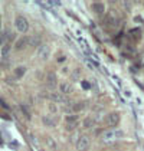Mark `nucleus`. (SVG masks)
<instances>
[{
	"instance_id": "nucleus-1",
	"label": "nucleus",
	"mask_w": 144,
	"mask_h": 151,
	"mask_svg": "<svg viewBox=\"0 0 144 151\" xmlns=\"http://www.w3.org/2000/svg\"><path fill=\"white\" fill-rule=\"evenodd\" d=\"M14 26H16L17 32H20V33H26L27 29H29V23H27V20L24 19L23 16H17L14 19Z\"/></svg>"
},
{
	"instance_id": "nucleus-2",
	"label": "nucleus",
	"mask_w": 144,
	"mask_h": 151,
	"mask_svg": "<svg viewBox=\"0 0 144 151\" xmlns=\"http://www.w3.org/2000/svg\"><path fill=\"white\" fill-rule=\"evenodd\" d=\"M124 135V132L122 131H118V129H111V131H105L104 134H102V141H112V139L115 138H121Z\"/></svg>"
},
{
	"instance_id": "nucleus-3",
	"label": "nucleus",
	"mask_w": 144,
	"mask_h": 151,
	"mask_svg": "<svg viewBox=\"0 0 144 151\" xmlns=\"http://www.w3.org/2000/svg\"><path fill=\"white\" fill-rule=\"evenodd\" d=\"M108 127H117L120 124V114L118 112H109L107 115V119H105Z\"/></svg>"
},
{
	"instance_id": "nucleus-4",
	"label": "nucleus",
	"mask_w": 144,
	"mask_h": 151,
	"mask_svg": "<svg viewBox=\"0 0 144 151\" xmlns=\"http://www.w3.org/2000/svg\"><path fill=\"white\" fill-rule=\"evenodd\" d=\"M89 148V138L86 135H81L76 141V150L78 151H86Z\"/></svg>"
},
{
	"instance_id": "nucleus-5",
	"label": "nucleus",
	"mask_w": 144,
	"mask_h": 151,
	"mask_svg": "<svg viewBox=\"0 0 144 151\" xmlns=\"http://www.w3.org/2000/svg\"><path fill=\"white\" fill-rule=\"evenodd\" d=\"M36 55H37V58H39V59L46 60V59L49 58V55H50V47H49L48 45H40V46L37 47Z\"/></svg>"
},
{
	"instance_id": "nucleus-6",
	"label": "nucleus",
	"mask_w": 144,
	"mask_h": 151,
	"mask_svg": "<svg viewBox=\"0 0 144 151\" xmlns=\"http://www.w3.org/2000/svg\"><path fill=\"white\" fill-rule=\"evenodd\" d=\"M46 85H48L50 89H53L58 85V78H56V73L55 72H49L48 75H46Z\"/></svg>"
},
{
	"instance_id": "nucleus-7",
	"label": "nucleus",
	"mask_w": 144,
	"mask_h": 151,
	"mask_svg": "<svg viewBox=\"0 0 144 151\" xmlns=\"http://www.w3.org/2000/svg\"><path fill=\"white\" fill-rule=\"evenodd\" d=\"M91 9H92L94 13H96V14H102V13L105 12V4H104L102 1H92V3H91Z\"/></svg>"
},
{
	"instance_id": "nucleus-8",
	"label": "nucleus",
	"mask_w": 144,
	"mask_h": 151,
	"mask_svg": "<svg viewBox=\"0 0 144 151\" xmlns=\"http://www.w3.org/2000/svg\"><path fill=\"white\" fill-rule=\"evenodd\" d=\"M26 46H29V37H20L17 42H16V45H14V47L17 49V50H22V49H24Z\"/></svg>"
},
{
	"instance_id": "nucleus-9",
	"label": "nucleus",
	"mask_w": 144,
	"mask_h": 151,
	"mask_svg": "<svg viewBox=\"0 0 144 151\" xmlns=\"http://www.w3.org/2000/svg\"><path fill=\"white\" fill-rule=\"evenodd\" d=\"M59 91L62 95H66V93H71L72 92V85H69L68 82H62L59 85Z\"/></svg>"
},
{
	"instance_id": "nucleus-10",
	"label": "nucleus",
	"mask_w": 144,
	"mask_h": 151,
	"mask_svg": "<svg viewBox=\"0 0 144 151\" xmlns=\"http://www.w3.org/2000/svg\"><path fill=\"white\" fill-rule=\"evenodd\" d=\"M50 99L52 101H55V102H60V104H63V102H66V99H65V96L59 92H52L50 93Z\"/></svg>"
},
{
	"instance_id": "nucleus-11",
	"label": "nucleus",
	"mask_w": 144,
	"mask_h": 151,
	"mask_svg": "<svg viewBox=\"0 0 144 151\" xmlns=\"http://www.w3.org/2000/svg\"><path fill=\"white\" fill-rule=\"evenodd\" d=\"M10 49H12V46H10V43H3L1 45V49H0V56L1 58H6L7 55H9V52H10Z\"/></svg>"
},
{
	"instance_id": "nucleus-12",
	"label": "nucleus",
	"mask_w": 144,
	"mask_h": 151,
	"mask_svg": "<svg viewBox=\"0 0 144 151\" xmlns=\"http://www.w3.org/2000/svg\"><path fill=\"white\" fill-rule=\"evenodd\" d=\"M82 125H84V128H92L95 125V119L92 116H86V118H84V121H82Z\"/></svg>"
},
{
	"instance_id": "nucleus-13",
	"label": "nucleus",
	"mask_w": 144,
	"mask_h": 151,
	"mask_svg": "<svg viewBox=\"0 0 144 151\" xmlns=\"http://www.w3.org/2000/svg\"><path fill=\"white\" fill-rule=\"evenodd\" d=\"M45 142H46L48 148H50V150H56V148H58L56 142L53 141V138H52V137H49V135H46V137H45Z\"/></svg>"
},
{
	"instance_id": "nucleus-14",
	"label": "nucleus",
	"mask_w": 144,
	"mask_h": 151,
	"mask_svg": "<svg viewBox=\"0 0 144 151\" xmlns=\"http://www.w3.org/2000/svg\"><path fill=\"white\" fill-rule=\"evenodd\" d=\"M84 108H85V102H82V101L72 104V111H73V112H79V111H82Z\"/></svg>"
},
{
	"instance_id": "nucleus-15",
	"label": "nucleus",
	"mask_w": 144,
	"mask_h": 151,
	"mask_svg": "<svg viewBox=\"0 0 144 151\" xmlns=\"http://www.w3.org/2000/svg\"><path fill=\"white\" fill-rule=\"evenodd\" d=\"M29 46H40V37L39 36H32L29 37Z\"/></svg>"
},
{
	"instance_id": "nucleus-16",
	"label": "nucleus",
	"mask_w": 144,
	"mask_h": 151,
	"mask_svg": "<svg viewBox=\"0 0 144 151\" xmlns=\"http://www.w3.org/2000/svg\"><path fill=\"white\" fill-rule=\"evenodd\" d=\"M24 73H26V68H24V66H17V68L14 69V76H16V78H22Z\"/></svg>"
},
{
	"instance_id": "nucleus-17",
	"label": "nucleus",
	"mask_w": 144,
	"mask_h": 151,
	"mask_svg": "<svg viewBox=\"0 0 144 151\" xmlns=\"http://www.w3.org/2000/svg\"><path fill=\"white\" fill-rule=\"evenodd\" d=\"M78 115L76 114H72V115H68L66 116V122L68 124H78Z\"/></svg>"
},
{
	"instance_id": "nucleus-18",
	"label": "nucleus",
	"mask_w": 144,
	"mask_h": 151,
	"mask_svg": "<svg viewBox=\"0 0 144 151\" xmlns=\"http://www.w3.org/2000/svg\"><path fill=\"white\" fill-rule=\"evenodd\" d=\"M79 45H81V47L84 49L85 53H91V49H89V46H88V43L85 42L84 39H79Z\"/></svg>"
},
{
	"instance_id": "nucleus-19",
	"label": "nucleus",
	"mask_w": 144,
	"mask_h": 151,
	"mask_svg": "<svg viewBox=\"0 0 144 151\" xmlns=\"http://www.w3.org/2000/svg\"><path fill=\"white\" fill-rule=\"evenodd\" d=\"M43 124L48 125V127H55V122H53L49 116H45V118H43Z\"/></svg>"
},
{
	"instance_id": "nucleus-20",
	"label": "nucleus",
	"mask_w": 144,
	"mask_h": 151,
	"mask_svg": "<svg viewBox=\"0 0 144 151\" xmlns=\"http://www.w3.org/2000/svg\"><path fill=\"white\" fill-rule=\"evenodd\" d=\"M20 109H22V112H23V114H24V116H26V118L29 119V118H30V115H29V112H27V109H26L24 106H20Z\"/></svg>"
},
{
	"instance_id": "nucleus-21",
	"label": "nucleus",
	"mask_w": 144,
	"mask_h": 151,
	"mask_svg": "<svg viewBox=\"0 0 144 151\" xmlns=\"http://www.w3.org/2000/svg\"><path fill=\"white\" fill-rule=\"evenodd\" d=\"M49 109H50L52 112H56V106H55L53 104H49Z\"/></svg>"
},
{
	"instance_id": "nucleus-22",
	"label": "nucleus",
	"mask_w": 144,
	"mask_h": 151,
	"mask_svg": "<svg viewBox=\"0 0 144 151\" xmlns=\"http://www.w3.org/2000/svg\"><path fill=\"white\" fill-rule=\"evenodd\" d=\"M134 20H135V22H138V23H143V17H140V16H137Z\"/></svg>"
}]
</instances>
